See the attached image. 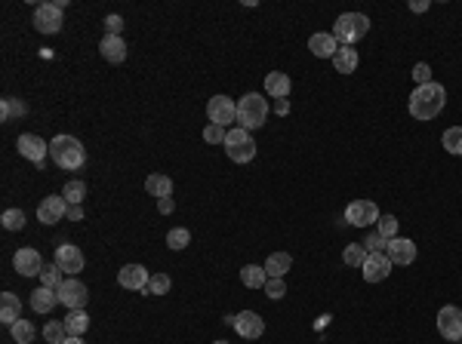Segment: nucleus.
<instances>
[{
  "instance_id": "nucleus-1",
  "label": "nucleus",
  "mask_w": 462,
  "mask_h": 344,
  "mask_svg": "<svg viewBox=\"0 0 462 344\" xmlns=\"http://www.w3.org/2000/svg\"><path fill=\"white\" fill-rule=\"evenodd\" d=\"M447 105V89L441 84H426V86H416L413 93H410V114H413V120H435L441 111H444Z\"/></svg>"
},
{
  "instance_id": "nucleus-2",
  "label": "nucleus",
  "mask_w": 462,
  "mask_h": 344,
  "mask_svg": "<svg viewBox=\"0 0 462 344\" xmlns=\"http://www.w3.org/2000/svg\"><path fill=\"white\" fill-rule=\"evenodd\" d=\"M49 157H53V163L59 169H80L86 160V148L80 145V138L74 136H56L53 142H49Z\"/></svg>"
},
{
  "instance_id": "nucleus-3",
  "label": "nucleus",
  "mask_w": 462,
  "mask_h": 344,
  "mask_svg": "<svg viewBox=\"0 0 462 344\" xmlns=\"http://www.w3.org/2000/svg\"><path fill=\"white\" fill-rule=\"evenodd\" d=\"M238 120H240V130H246V132L265 126V120H268V101H265V95L246 93L238 101Z\"/></svg>"
},
{
  "instance_id": "nucleus-4",
  "label": "nucleus",
  "mask_w": 462,
  "mask_h": 344,
  "mask_svg": "<svg viewBox=\"0 0 462 344\" xmlns=\"http://www.w3.org/2000/svg\"><path fill=\"white\" fill-rule=\"evenodd\" d=\"M367 31H370V19H367L364 12H343V16L336 19V25H333L330 34L336 37V43L348 47V43L360 40Z\"/></svg>"
},
{
  "instance_id": "nucleus-5",
  "label": "nucleus",
  "mask_w": 462,
  "mask_h": 344,
  "mask_svg": "<svg viewBox=\"0 0 462 344\" xmlns=\"http://www.w3.org/2000/svg\"><path fill=\"white\" fill-rule=\"evenodd\" d=\"M225 151H229V157L234 163H250L256 157V138L246 130L234 126V130H229V136H225Z\"/></svg>"
},
{
  "instance_id": "nucleus-6",
  "label": "nucleus",
  "mask_w": 462,
  "mask_h": 344,
  "mask_svg": "<svg viewBox=\"0 0 462 344\" xmlns=\"http://www.w3.org/2000/svg\"><path fill=\"white\" fill-rule=\"evenodd\" d=\"M345 225H354V228H370L379 221V206L373 200H351L345 206Z\"/></svg>"
},
{
  "instance_id": "nucleus-7",
  "label": "nucleus",
  "mask_w": 462,
  "mask_h": 344,
  "mask_svg": "<svg viewBox=\"0 0 462 344\" xmlns=\"http://www.w3.org/2000/svg\"><path fill=\"white\" fill-rule=\"evenodd\" d=\"M56 292H59V304H65L68 310H84L86 302H90L86 286L80 283V280H74V277H65V283H62Z\"/></svg>"
},
{
  "instance_id": "nucleus-8",
  "label": "nucleus",
  "mask_w": 462,
  "mask_h": 344,
  "mask_svg": "<svg viewBox=\"0 0 462 344\" xmlns=\"http://www.w3.org/2000/svg\"><path fill=\"white\" fill-rule=\"evenodd\" d=\"M438 332L447 341H462V308L457 304H444L438 310Z\"/></svg>"
},
{
  "instance_id": "nucleus-9",
  "label": "nucleus",
  "mask_w": 462,
  "mask_h": 344,
  "mask_svg": "<svg viewBox=\"0 0 462 344\" xmlns=\"http://www.w3.org/2000/svg\"><path fill=\"white\" fill-rule=\"evenodd\" d=\"M16 148H19V154H22L25 160H31L37 169H43V157L49 154V145H43L41 136H34V132H22V136L16 138Z\"/></svg>"
},
{
  "instance_id": "nucleus-10",
  "label": "nucleus",
  "mask_w": 462,
  "mask_h": 344,
  "mask_svg": "<svg viewBox=\"0 0 462 344\" xmlns=\"http://www.w3.org/2000/svg\"><path fill=\"white\" fill-rule=\"evenodd\" d=\"M148 280H151V273H148V267H142V265H124L117 271L120 289H132V292H145V295H148Z\"/></svg>"
},
{
  "instance_id": "nucleus-11",
  "label": "nucleus",
  "mask_w": 462,
  "mask_h": 344,
  "mask_svg": "<svg viewBox=\"0 0 462 344\" xmlns=\"http://www.w3.org/2000/svg\"><path fill=\"white\" fill-rule=\"evenodd\" d=\"M207 117H210V123L229 126L238 120V105H234L229 95H213V99L207 101Z\"/></svg>"
},
{
  "instance_id": "nucleus-12",
  "label": "nucleus",
  "mask_w": 462,
  "mask_h": 344,
  "mask_svg": "<svg viewBox=\"0 0 462 344\" xmlns=\"http://www.w3.org/2000/svg\"><path fill=\"white\" fill-rule=\"evenodd\" d=\"M53 265L59 267L65 277H74V273L84 271V252H80L78 246H71V243H62V246H56V261H53Z\"/></svg>"
},
{
  "instance_id": "nucleus-13",
  "label": "nucleus",
  "mask_w": 462,
  "mask_h": 344,
  "mask_svg": "<svg viewBox=\"0 0 462 344\" xmlns=\"http://www.w3.org/2000/svg\"><path fill=\"white\" fill-rule=\"evenodd\" d=\"M34 28L41 34H56L62 28V10L56 3H37L34 6Z\"/></svg>"
},
{
  "instance_id": "nucleus-14",
  "label": "nucleus",
  "mask_w": 462,
  "mask_h": 344,
  "mask_svg": "<svg viewBox=\"0 0 462 344\" xmlns=\"http://www.w3.org/2000/svg\"><path fill=\"white\" fill-rule=\"evenodd\" d=\"M360 273H364L367 283H382L391 273V258L385 256V252H370L367 261L360 265Z\"/></svg>"
},
{
  "instance_id": "nucleus-15",
  "label": "nucleus",
  "mask_w": 462,
  "mask_h": 344,
  "mask_svg": "<svg viewBox=\"0 0 462 344\" xmlns=\"http://www.w3.org/2000/svg\"><path fill=\"white\" fill-rule=\"evenodd\" d=\"M231 326L238 329L240 339H250V341L262 339V332H265V320L256 314V310H240V314L234 317Z\"/></svg>"
},
{
  "instance_id": "nucleus-16",
  "label": "nucleus",
  "mask_w": 462,
  "mask_h": 344,
  "mask_svg": "<svg viewBox=\"0 0 462 344\" xmlns=\"http://www.w3.org/2000/svg\"><path fill=\"white\" fill-rule=\"evenodd\" d=\"M12 267H16L22 277H41L47 265H43V258H41L37 249H19L16 256H12Z\"/></svg>"
},
{
  "instance_id": "nucleus-17",
  "label": "nucleus",
  "mask_w": 462,
  "mask_h": 344,
  "mask_svg": "<svg viewBox=\"0 0 462 344\" xmlns=\"http://www.w3.org/2000/svg\"><path fill=\"white\" fill-rule=\"evenodd\" d=\"M65 215H68L65 197H43V203L37 206V219H41L43 225H59Z\"/></svg>"
},
{
  "instance_id": "nucleus-18",
  "label": "nucleus",
  "mask_w": 462,
  "mask_h": 344,
  "mask_svg": "<svg viewBox=\"0 0 462 344\" xmlns=\"http://www.w3.org/2000/svg\"><path fill=\"white\" fill-rule=\"evenodd\" d=\"M385 256L391 258V265H413L416 261V243L413 240H404V237H395L389 240V246H385Z\"/></svg>"
},
{
  "instance_id": "nucleus-19",
  "label": "nucleus",
  "mask_w": 462,
  "mask_h": 344,
  "mask_svg": "<svg viewBox=\"0 0 462 344\" xmlns=\"http://www.w3.org/2000/svg\"><path fill=\"white\" fill-rule=\"evenodd\" d=\"M99 53H102L105 62H111V65H120V62L126 59V43H124V37L105 34L102 43H99Z\"/></svg>"
},
{
  "instance_id": "nucleus-20",
  "label": "nucleus",
  "mask_w": 462,
  "mask_h": 344,
  "mask_svg": "<svg viewBox=\"0 0 462 344\" xmlns=\"http://www.w3.org/2000/svg\"><path fill=\"white\" fill-rule=\"evenodd\" d=\"M290 89H293V80H290V74H284V71L265 74V93H268L271 99H287Z\"/></svg>"
},
{
  "instance_id": "nucleus-21",
  "label": "nucleus",
  "mask_w": 462,
  "mask_h": 344,
  "mask_svg": "<svg viewBox=\"0 0 462 344\" xmlns=\"http://www.w3.org/2000/svg\"><path fill=\"white\" fill-rule=\"evenodd\" d=\"M308 49H312L318 59H333L339 53V43L333 34H312L308 37Z\"/></svg>"
},
{
  "instance_id": "nucleus-22",
  "label": "nucleus",
  "mask_w": 462,
  "mask_h": 344,
  "mask_svg": "<svg viewBox=\"0 0 462 344\" xmlns=\"http://www.w3.org/2000/svg\"><path fill=\"white\" fill-rule=\"evenodd\" d=\"M56 304H59V292H56V289L41 286V289L31 292V308H34V314H49Z\"/></svg>"
},
{
  "instance_id": "nucleus-23",
  "label": "nucleus",
  "mask_w": 462,
  "mask_h": 344,
  "mask_svg": "<svg viewBox=\"0 0 462 344\" xmlns=\"http://www.w3.org/2000/svg\"><path fill=\"white\" fill-rule=\"evenodd\" d=\"M0 320H3L6 326L22 320V302H19V295H12V292H3V295H0Z\"/></svg>"
},
{
  "instance_id": "nucleus-24",
  "label": "nucleus",
  "mask_w": 462,
  "mask_h": 344,
  "mask_svg": "<svg viewBox=\"0 0 462 344\" xmlns=\"http://www.w3.org/2000/svg\"><path fill=\"white\" fill-rule=\"evenodd\" d=\"M145 191H148L151 197H173V178L163 175V172H151L148 178H145Z\"/></svg>"
},
{
  "instance_id": "nucleus-25",
  "label": "nucleus",
  "mask_w": 462,
  "mask_h": 344,
  "mask_svg": "<svg viewBox=\"0 0 462 344\" xmlns=\"http://www.w3.org/2000/svg\"><path fill=\"white\" fill-rule=\"evenodd\" d=\"M358 62H360V56H358V49H351V47H339V53L333 56V68H336V74H354Z\"/></svg>"
},
{
  "instance_id": "nucleus-26",
  "label": "nucleus",
  "mask_w": 462,
  "mask_h": 344,
  "mask_svg": "<svg viewBox=\"0 0 462 344\" xmlns=\"http://www.w3.org/2000/svg\"><path fill=\"white\" fill-rule=\"evenodd\" d=\"M240 283H244L246 289H265L268 273H265V267H259V265H246V267H240Z\"/></svg>"
},
{
  "instance_id": "nucleus-27",
  "label": "nucleus",
  "mask_w": 462,
  "mask_h": 344,
  "mask_svg": "<svg viewBox=\"0 0 462 344\" xmlns=\"http://www.w3.org/2000/svg\"><path fill=\"white\" fill-rule=\"evenodd\" d=\"M290 267H293L290 252H271V256L265 258V273H268V277H284Z\"/></svg>"
},
{
  "instance_id": "nucleus-28",
  "label": "nucleus",
  "mask_w": 462,
  "mask_h": 344,
  "mask_svg": "<svg viewBox=\"0 0 462 344\" xmlns=\"http://www.w3.org/2000/svg\"><path fill=\"white\" fill-rule=\"evenodd\" d=\"M62 323H65L68 335H74V339H80V335L90 329V317H86V310H68V317Z\"/></svg>"
},
{
  "instance_id": "nucleus-29",
  "label": "nucleus",
  "mask_w": 462,
  "mask_h": 344,
  "mask_svg": "<svg viewBox=\"0 0 462 344\" xmlns=\"http://www.w3.org/2000/svg\"><path fill=\"white\" fill-rule=\"evenodd\" d=\"M10 332H12V341H16V344H31L37 339V329H34V323H31V320H16L10 326Z\"/></svg>"
},
{
  "instance_id": "nucleus-30",
  "label": "nucleus",
  "mask_w": 462,
  "mask_h": 344,
  "mask_svg": "<svg viewBox=\"0 0 462 344\" xmlns=\"http://www.w3.org/2000/svg\"><path fill=\"white\" fill-rule=\"evenodd\" d=\"M62 197H65L68 206H80V203H84V197H86V184L80 182V178H71V182L62 188Z\"/></svg>"
},
{
  "instance_id": "nucleus-31",
  "label": "nucleus",
  "mask_w": 462,
  "mask_h": 344,
  "mask_svg": "<svg viewBox=\"0 0 462 344\" xmlns=\"http://www.w3.org/2000/svg\"><path fill=\"white\" fill-rule=\"evenodd\" d=\"M25 114H28V105H25V101L10 99V95L0 101V117H3V123H10L12 117H25Z\"/></svg>"
},
{
  "instance_id": "nucleus-32",
  "label": "nucleus",
  "mask_w": 462,
  "mask_h": 344,
  "mask_svg": "<svg viewBox=\"0 0 462 344\" xmlns=\"http://www.w3.org/2000/svg\"><path fill=\"white\" fill-rule=\"evenodd\" d=\"M441 145H444L447 154L462 157V126H450V130L441 136Z\"/></svg>"
},
{
  "instance_id": "nucleus-33",
  "label": "nucleus",
  "mask_w": 462,
  "mask_h": 344,
  "mask_svg": "<svg viewBox=\"0 0 462 344\" xmlns=\"http://www.w3.org/2000/svg\"><path fill=\"white\" fill-rule=\"evenodd\" d=\"M367 256H370V252L364 249V243H348L345 252H343V261L348 267H360L367 261Z\"/></svg>"
},
{
  "instance_id": "nucleus-34",
  "label": "nucleus",
  "mask_w": 462,
  "mask_h": 344,
  "mask_svg": "<svg viewBox=\"0 0 462 344\" xmlns=\"http://www.w3.org/2000/svg\"><path fill=\"white\" fill-rule=\"evenodd\" d=\"M192 243V231H188V228H173V231L167 234V246L170 249H185V246Z\"/></svg>"
},
{
  "instance_id": "nucleus-35",
  "label": "nucleus",
  "mask_w": 462,
  "mask_h": 344,
  "mask_svg": "<svg viewBox=\"0 0 462 344\" xmlns=\"http://www.w3.org/2000/svg\"><path fill=\"white\" fill-rule=\"evenodd\" d=\"M65 283V273L59 271L56 265H47L41 273V286H47V289H59V286Z\"/></svg>"
},
{
  "instance_id": "nucleus-36",
  "label": "nucleus",
  "mask_w": 462,
  "mask_h": 344,
  "mask_svg": "<svg viewBox=\"0 0 462 344\" xmlns=\"http://www.w3.org/2000/svg\"><path fill=\"white\" fill-rule=\"evenodd\" d=\"M170 289H173V280H170L167 273H151V280H148V295H167Z\"/></svg>"
},
{
  "instance_id": "nucleus-37",
  "label": "nucleus",
  "mask_w": 462,
  "mask_h": 344,
  "mask_svg": "<svg viewBox=\"0 0 462 344\" xmlns=\"http://www.w3.org/2000/svg\"><path fill=\"white\" fill-rule=\"evenodd\" d=\"M43 339H47L49 344H62V341L68 339V329H65V323H59V320L47 323V326H43Z\"/></svg>"
},
{
  "instance_id": "nucleus-38",
  "label": "nucleus",
  "mask_w": 462,
  "mask_h": 344,
  "mask_svg": "<svg viewBox=\"0 0 462 344\" xmlns=\"http://www.w3.org/2000/svg\"><path fill=\"white\" fill-rule=\"evenodd\" d=\"M0 225H3L6 231H22V228H25V212H22V209H6V212L0 215Z\"/></svg>"
},
{
  "instance_id": "nucleus-39",
  "label": "nucleus",
  "mask_w": 462,
  "mask_h": 344,
  "mask_svg": "<svg viewBox=\"0 0 462 344\" xmlns=\"http://www.w3.org/2000/svg\"><path fill=\"white\" fill-rule=\"evenodd\" d=\"M376 228H379V237H385V240H395L397 237V219L395 215H379V221H376Z\"/></svg>"
},
{
  "instance_id": "nucleus-40",
  "label": "nucleus",
  "mask_w": 462,
  "mask_h": 344,
  "mask_svg": "<svg viewBox=\"0 0 462 344\" xmlns=\"http://www.w3.org/2000/svg\"><path fill=\"white\" fill-rule=\"evenodd\" d=\"M225 136H229V130H225V126H219V123H210L204 130V142L207 145H225Z\"/></svg>"
},
{
  "instance_id": "nucleus-41",
  "label": "nucleus",
  "mask_w": 462,
  "mask_h": 344,
  "mask_svg": "<svg viewBox=\"0 0 462 344\" xmlns=\"http://www.w3.org/2000/svg\"><path fill=\"white\" fill-rule=\"evenodd\" d=\"M265 295L275 298V302L287 295V283H284V277H268V283H265Z\"/></svg>"
},
{
  "instance_id": "nucleus-42",
  "label": "nucleus",
  "mask_w": 462,
  "mask_h": 344,
  "mask_svg": "<svg viewBox=\"0 0 462 344\" xmlns=\"http://www.w3.org/2000/svg\"><path fill=\"white\" fill-rule=\"evenodd\" d=\"M413 84H416V86H426V84H432V68H428L426 62H419V65H413Z\"/></svg>"
},
{
  "instance_id": "nucleus-43",
  "label": "nucleus",
  "mask_w": 462,
  "mask_h": 344,
  "mask_svg": "<svg viewBox=\"0 0 462 344\" xmlns=\"http://www.w3.org/2000/svg\"><path fill=\"white\" fill-rule=\"evenodd\" d=\"M385 246H389V240L379 237V234H370V237L364 240V249L367 252H385Z\"/></svg>"
},
{
  "instance_id": "nucleus-44",
  "label": "nucleus",
  "mask_w": 462,
  "mask_h": 344,
  "mask_svg": "<svg viewBox=\"0 0 462 344\" xmlns=\"http://www.w3.org/2000/svg\"><path fill=\"white\" fill-rule=\"evenodd\" d=\"M105 31L120 37V31H124V19H120V16H105Z\"/></svg>"
},
{
  "instance_id": "nucleus-45",
  "label": "nucleus",
  "mask_w": 462,
  "mask_h": 344,
  "mask_svg": "<svg viewBox=\"0 0 462 344\" xmlns=\"http://www.w3.org/2000/svg\"><path fill=\"white\" fill-rule=\"evenodd\" d=\"M157 209H161L163 215H170L176 209V200H173V197H161V200H157Z\"/></svg>"
},
{
  "instance_id": "nucleus-46",
  "label": "nucleus",
  "mask_w": 462,
  "mask_h": 344,
  "mask_svg": "<svg viewBox=\"0 0 462 344\" xmlns=\"http://www.w3.org/2000/svg\"><path fill=\"white\" fill-rule=\"evenodd\" d=\"M428 6H432L428 0H410V12H426Z\"/></svg>"
},
{
  "instance_id": "nucleus-47",
  "label": "nucleus",
  "mask_w": 462,
  "mask_h": 344,
  "mask_svg": "<svg viewBox=\"0 0 462 344\" xmlns=\"http://www.w3.org/2000/svg\"><path fill=\"white\" fill-rule=\"evenodd\" d=\"M68 219L80 221V219H84V209H80V206H68Z\"/></svg>"
},
{
  "instance_id": "nucleus-48",
  "label": "nucleus",
  "mask_w": 462,
  "mask_h": 344,
  "mask_svg": "<svg viewBox=\"0 0 462 344\" xmlns=\"http://www.w3.org/2000/svg\"><path fill=\"white\" fill-rule=\"evenodd\" d=\"M275 111H277V114H290V101H287V99H277V101H275Z\"/></svg>"
},
{
  "instance_id": "nucleus-49",
  "label": "nucleus",
  "mask_w": 462,
  "mask_h": 344,
  "mask_svg": "<svg viewBox=\"0 0 462 344\" xmlns=\"http://www.w3.org/2000/svg\"><path fill=\"white\" fill-rule=\"evenodd\" d=\"M62 344H84V339H74V335H68V339L62 341Z\"/></svg>"
},
{
  "instance_id": "nucleus-50",
  "label": "nucleus",
  "mask_w": 462,
  "mask_h": 344,
  "mask_svg": "<svg viewBox=\"0 0 462 344\" xmlns=\"http://www.w3.org/2000/svg\"><path fill=\"white\" fill-rule=\"evenodd\" d=\"M216 344H229V341H216Z\"/></svg>"
},
{
  "instance_id": "nucleus-51",
  "label": "nucleus",
  "mask_w": 462,
  "mask_h": 344,
  "mask_svg": "<svg viewBox=\"0 0 462 344\" xmlns=\"http://www.w3.org/2000/svg\"><path fill=\"white\" fill-rule=\"evenodd\" d=\"M453 344H462V341H453Z\"/></svg>"
}]
</instances>
